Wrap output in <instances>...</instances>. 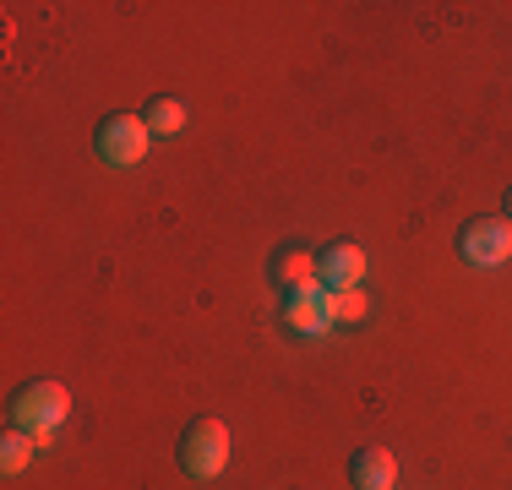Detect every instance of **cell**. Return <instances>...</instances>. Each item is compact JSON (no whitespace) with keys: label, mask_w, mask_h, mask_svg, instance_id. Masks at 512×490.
Wrapping results in <instances>:
<instances>
[{"label":"cell","mask_w":512,"mask_h":490,"mask_svg":"<svg viewBox=\"0 0 512 490\" xmlns=\"http://www.w3.org/2000/svg\"><path fill=\"white\" fill-rule=\"evenodd\" d=\"M360 278H365V251H360V245L333 240V245H322V251H316V284H322L327 294L360 289Z\"/></svg>","instance_id":"cell-5"},{"label":"cell","mask_w":512,"mask_h":490,"mask_svg":"<svg viewBox=\"0 0 512 490\" xmlns=\"http://www.w3.org/2000/svg\"><path fill=\"white\" fill-rule=\"evenodd\" d=\"M273 278H278L289 294H295V289H311V284H316V256L295 251V245H284V251L273 256Z\"/></svg>","instance_id":"cell-8"},{"label":"cell","mask_w":512,"mask_h":490,"mask_svg":"<svg viewBox=\"0 0 512 490\" xmlns=\"http://www.w3.org/2000/svg\"><path fill=\"white\" fill-rule=\"evenodd\" d=\"M284 322L295 327L300 338H322L327 327H338V322H333V294H327L322 284L295 289V294L284 300Z\"/></svg>","instance_id":"cell-6"},{"label":"cell","mask_w":512,"mask_h":490,"mask_svg":"<svg viewBox=\"0 0 512 490\" xmlns=\"http://www.w3.org/2000/svg\"><path fill=\"white\" fill-rule=\"evenodd\" d=\"M93 147H99V158H104L109 169H131V164H142V158H148L153 131H148V120H142V115H126V109H115V115L99 120V131H93Z\"/></svg>","instance_id":"cell-3"},{"label":"cell","mask_w":512,"mask_h":490,"mask_svg":"<svg viewBox=\"0 0 512 490\" xmlns=\"http://www.w3.org/2000/svg\"><path fill=\"white\" fill-rule=\"evenodd\" d=\"M142 120H148L153 137H175V131L186 126V104H180V98H169V93H158L153 104L142 109Z\"/></svg>","instance_id":"cell-9"},{"label":"cell","mask_w":512,"mask_h":490,"mask_svg":"<svg viewBox=\"0 0 512 490\" xmlns=\"http://www.w3.org/2000/svg\"><path fill=\"white\" fill-rule=\"evenodd\" d=\"M365 311H371V305H365V294H360V289H338V294H333V322L360 327V322H365Z\"/></svg>","instance_id":"cell-11"},{"label":"cell","mask_w":512,"mask_h":490,"mask_svg":"<svg viewBox=\"0 0 512 490\" xmlns=\"http://www.w3.org/2000/svg\"><path fill=\"white\" fill-rule=\"evenodd\" d=\"M6 414H11V425H17V431H28V436H50L55 425H66V414H71V392L60 387V382H28V387L11 392Z\"/></svg>","instance_id":"cell-1"},{"label":"cell","mask_w":512,"mask_h":490,"mask_svg":"<svg viewBox=\"0 0 512 490\" xmlns=\"http://www.w3.org/2000/svg\"><path fill=\"white\" fill-rule=\"evenodd\" d=\"M224 463H229V425L213 420V414L191 420L186 436H180V469H186L191 480H218Z\"/></svg>","instance_id":"cell-2"},{"label":"cell","mask_w":512,"mask_h":490,"mask_svg":"<svg viewBox=\"0 0 512 490\" xmlns=\"http://www.w3.org/2000/svg\"><path fill=\"white\" fill-rule=\"evenodd\" d=\"M458 256L469 267H502L512 262V218H474L458 229Z\"/></svg>","instance_id":"cell-4"},{"label":"cell","mask_w":512,"mask_h":490,"mask_svg":"<svg viewBox=\"0 0 512 490\" xmlns=\"http://www.w3.org/2000/svg\"><path fill=\"white\" fill-rule=\"evenodd\" d=\"M507 218H512V191H507Z\"/></svg>","instance_id":"cell-12"},{"label":"cell","mask_w":512,"mask_h":490,"mask_svg":"<svg viewBox=\"0 0 512 490\" xmlns=\"http://www.w3.org/2000/svg\"><path fill=\"white\" fill-rule=\"evenodd\" d=\"M349 480H355V490H393L398 480V463L387 447H360L355 463H349Z\"/></svg>","instance_id":"cell-7"},{"label":"cell","mask_w":512,"mask_h":490,"mask_svg":"<svg viewBox=\"0 0 512 490\" xmlns=\"http://www.w3.org/2000/svg\"><path fill=\"white\" fill-rule=\"evenodd\" d=\"M33 452H39V441H33L28 431H17V425H11L6 436H0V469L6 474H22L33 463Z\"/></svg>","instance_id":"cell-10"}]
</instances>
